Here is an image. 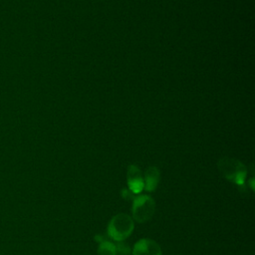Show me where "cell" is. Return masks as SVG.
<instances>
[{
  "instance_id": "1",
  "label": "cell",
  "mask_w": 255,
  "mask_h": 255,
  "mask_svg": "<svg viewBox=\"0 0 255 255\" xmlns=\"http://www.w3.org/2000/svg\"><path fill=\"white\" fill-rule=\"evenodd\" d=\"M218 169L225 178L238 185H242L245 181L247 169L239 160L230 157H223L218 162Z\"/></svg>"
},
{
  "instance_id": "2",
  "label": "cell",
  "mask_w": 255,
  "mask_h": 255,
  "mask_svg": "<svg viewBox=\"0 0 255 255\" xmlns=\"http://www.w3.org/2000/svg\"><path fill=\"white\" fill-rule=\"evenodd\" d=\"M133 230V221L126 213L114 216L108 225V234L116 241H123L130 235Z\"/></svg>"
},
{
  "instance_id": "3",
  "label": "cell",
  "mask_w": 255,
  "mask_h": 255,
  "mask_svg": "<svg viewBox=\"0 0 255 255\" xmlns=\"http://www.w3.org/2000/svg\"><path fill=\"white\" fill-rule=\"evenodd\" d=\"M155 203L148 195H140L134 198L132 203V216L138 223L148 221L154 214Z\"/></svg>"
},
{
  "instance_id": "4",
  "label": "cell",
  "mask_w": 255,
  "mask_h": 255,
  "mask_svg": "<svg viewBox=\"0 0 255 255\" xmlns=\"http://www.w3.org/2000/svg\"><path fill=\"white\" fill-rule=\"evenodd\" d=\"M132 255H161V249L155 241L144 238L134 244Z\"/></svg>"
},
{
  "instance_id": "5",
  "label": "cell",
  "mask_w": 255,
  "mask_h": 255,
  "mask_svg": "<svg viewBox=\"0 0 255 255\" xmlns=\"http://www.w3.org/2000/svg\"><path fill=\"white\" fill-rule=\"evenodd\" d=\"M128 188L132 193H139L144 186L141 171L136 165H130L128 169Z\"/></svg>"
},
{
  "instance_id": "6",
  "label": "cell",
  "mask_w": 255,
  "mask_h": 255,
  "mask_svg": "<svg viewBox=\"0 0 255 255\" xmlns=\"http://www.w3.org/2000/svg\"><path fill=\"white\" fill-rule=\"evenodd\" d=\"M159 178H160L159 170L154 166L148 167L145 170V173H144V181H143L144 186H143V188L146 191L155 190L157 185H158Z\"/></svg>"
},
{
  "instance_id": "7",
  "label": "cell",
  "mask_w": 255,
  "mask_h": 255,
  "mask_svg": "<svg viewBox=\"0 0 255 255\" xmlns=\"http://www.w3.org/2000/svg\"><path fill=\"white\" fill-rule=\"evenodd\" d=\"M98 255H117L116 246L108 240H103L98 248Z\"/></svg>"
},
{
  "instance_id": "8",
  "label": "cell",
  "mask_w": 255,
  "mask_h": 255,
  "mask_svg": "<svg viewBox=\"0 0 255 255\" xmlns=\"http://www.w3.org/2000/svg\"><path fill=\"white\" fill-rule=\"evenodd\" d=\"M120 243H118L116 246V254L119 255H128L129 254V248L128 245H127L126 243L119 241Z\"/></svg>"
}]
</instances>
